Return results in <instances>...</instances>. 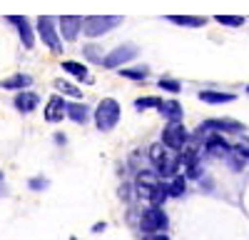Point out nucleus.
I'll return each instance as SVG.
<instances>
[{
    "label": "nucleus",
    "mask_w": 249,
    "mask_h": 240,
    "mask_svg": "<svg viewBox=\"0 0 249 240\" xmlns=\"http://www.w3.org/2000/svg\"><path fill=\"white\" fill-rule=\"evenodd\" d=\"M62 70L70 73V75L77 78V80H88V68L80 65V63H75V60H65V63H62Z\"/></svg>",
    "instance_id": "nucleus-20"
},
{
    "label": "nucleus",
    "mask_w": 249,
    "mask_h": 240,
    "mask_svg": "<svg viewBox=\"0 0 249 240\" xmlns=\"http://www.w3.org/2000/svg\"><path fill=\"white\" fill-rule=\"evenodd\" d=\"M72 240H80V238H72Z\"/></svg>",
    "instance_id": "nucleus-31"
},
{
    "label": "nucleus",
    "mask_w": 249,
    "mask_h": 240,
    "mask_svg": "<svg viewBox=\"0 0 249 240\" xmlns=\"http://www.w3.org/2000/svg\"><path fill=\"white\" fill-rule=\"evenodd\" d=\"M65 115H68V103L60 95H53L45 105V120L48 123H60Z\"/></svg>",
    "instance_id": "nucleus-9"
},
{
    "label": "nucleus",
    "mask_w": 249,
    "mask_h": 240,
    "mask_svg": "<svg viewBox=\"0 0 249 240\" xmlns=\"http://www.w3.org/2000/svg\"><path fill=\"white\" fill-rule=\"evenodd\" d=\"M120 23H122L120 15H90V18H85V25H82V30H85L90 38H97V35L110 33V30L117 28Z\"/></svg>",
    "instance_id": "nucleus-3"
},
{
    "label": "nucleus",
    "mask_w": 249,
    "mask_h": 240,
    "mask_svg": "<svg viewBox=\"0 0 249 240\" xmlns=\"http://www.w3.org/2000/svg\"><path fill=\"white\" fill-rule=\"evenodd\" d=\"M162 143L172 148V150H182L187 145V130L182 125V120H170L162 130Z\"/></svg>",
    "instance_id": "nucleus-4"
},
{
    "label": "nucleus",
    "mask_w": 249,
    "mask_h": 240,
    "mask_svg": "<svg viewBox=\"0 0 249 240\" xmlns=\"http://www.w3.org/2000/svg\"><path fill=\"white\" fill-rule=\"evenodd\" d=\"M37 33L43 38V43L53 50V53H62V43H60V35L55 30V20L48 15H40L37 18Z\"/></svg>",
    "instance_id": "nucleus-5"
},
{
    "label": "nucleus",
    "mask_w": 249,
    "mask_h": 240,
    "mask_svg": "<svg viewBox=\"0 0 249 240\" xmlns=\"http://www.w3.org/2000/svg\"><path fill=\"white\" fill-rule=\"evenodd\" d=\"M120 120V103L115 98L100 100V105L95 108V125L100 130H112Z\"/></svg>",
    "instance_id": "nucleus-2"
},
{
    "label": "nucleus",
    "mask_w": 249,
    "mask_h": 240,
    "mask_svg": "<svg viewBox=\"0 0 249 240\" xmlns=\"http://www.w3.org/2000/svg\"><path fill=\"white\" fill-rule=\"evenodd\" d=\"M68 118L72 120V123H77V125H85L88 120H90V108L88 105H82V103H72V105H68Z\"/></svg>",
    "instance_id": "nucleus-16"
},
{
    "label": "nucleus",
    "mask_w": 249,
    "mask_h": 240,
    "mask_svg": "<svg viewBox=\"0 0 249 240\" xmlns=\"http://www.w3.org/2000/svg\"><path fill=\"white\" fill-rule=\"evenodd\" d=\"M179 150H172L164 143H155L150 148V158H152V168L160 178H175L179 165H182V158L177 155Z\"/></svg>",
    "instance_id": "nucleus-1"
},
{
    "label": "nucleus",
    "mask_w": 249,
    "mask_h": 240,
    "mask_svg": "<svg viewBox=\"0 0 249 240\" xmlns=\"http://www.w3.org/2000/svg\"><path fill=\"white\" fill-rule=\"evenodd\" d=\"M167 193H170L172 198H179V195L184 193V178H182V175L170 178V183H167Z\"/></svg>",
    "instance_id": "nucleus-22"
},
{
    "label": "nucleus",
    "mask_w": 249,
    "mask_h": 240,
    "mask_svg": "<svg viewBox=\"0 0 249 240\" xmlns=\"http://www.w3.org/2000/svg\"><path fill=\"white\" fill-rule=\"evenodd\" d=\"M140 228L144 233H160V230L167 228V215H164V210L160 205H152V208H147V210L142 213Z\"/></svg>",
    "instance_id": "nucleus-6"
},
{
    "label": "nucleus",
    "mask_w": 249,
    "mask_h": 240,
    "mask_svg": "<svg viewBox=\"0 0 249 240\" xmlns=\"http://www.w3.org/2000/svg\"><path fill=\"white\" fill-rule=\"evenodd\" d=\"M247 160H249V148L242 143V145H234L230 150V155H227V163H230L232 170H242L247 165Z\"/></svg>",
    "instance_id": "nucleus-12"
},
{
    "label": "nucleus",
    "mask_w": 249,
    "mask_h": 240,
    "mask_svg": "<svg viewBox=\"0 0 249 240\" xmlns=\"http://www.w3.org/2000/svg\"><path fill=\"white\" fill-rule=\"evenodd\" d=\"M204 150L210 153V155H214V158H227L230 155V150H232V145H227V140L222 138V135H210L204 140Z\"/></svg>",
    "instance_id": "nucleus-10"
},
{
    "label": "nucleus",
    "mask_w": 249,
    "mask_h": 240,
    "mask_svg": "<svg viewBox=\"0 0 249 240\" xmlns=\"http://www.w3.org/2000/svg\"><path fill=\"white\" fill-rule=\"evenodd\" d=\"M167 198H170V193H167V183H157V185L150 190V195H147V200H150L152 205H162Z\"/></svg>",
    "instance_id": "nucleus-19"
},
{
    "label": "nucleus",
    "mask_w": 249,
    "mask_h": 240,
    "mask_svg": "<svg viewBox=\"0 0 249 240\" xmlns=\"http://www.w3.org/2000/svg\"><path fill=\"white\" fill-rule=\"evenodd\" d=\"M55 90L57 93H62V95H70V98H82V90L80 88H75V85H70L68 80H55Z\"/></svg>",
    "instance_id": "nucleus-21"
},
{
    "label": "nucleus",
    "mask_w": 249,
    "mask_h": 240,
    "mask_svg": "<svg viewBox=\"0 0 249 240\" xmlns=\"http://www.w3.org/2000/svg\"><path fill=\"white\" fill-rule=\"evenodd\" d=\"M144 240H170V238H167V235H162V233H150Z\"/></svg>",
    "instance_id": "nucleus-29"
},
{
    "label": "nucleus",
    "mask_w": 249,
    "mask_h": 240,
    "mask_svg": "<svg viewBox=\"0 0 249 240\" xmlns=\"http://www.w3.org/2000/svg\"><path fill=\"white\" fill-rule=\"evenodd\" d=\"M57 23H60L62 38H65L68 43H75V38L80 35L82 25H85V18H80V15H60Z\"/></svg>",
    "instance_id": "nucleus-8"
},
{
    "label": "nucleus",
    "mask_w": 249,
    "mask_h": 240,
    "mask_svg": "<svg viewBox=\"0 0 249 240\" xmlns=\"http://www.w3.org/2000/svg\"><path fill=\"white\" fill-rule=\"evenodd\" d=\"M170 23L175 25H182V28H202L207 25V18H199V15H167Z\"/></svg>",
    "instance_id": "nucleus-13"
},
{
    "label": "nucleus",
    "mask_w": 249,
    "mask_h": 240,
    "mask_svg": "<svg viewBox=\"0 0 249 240\" xmlns=\"http://www.w3.org/2000/svg\"><path fill=\"white\" fill-rule=\"evenodd\" d=\"M28 85H33V78L25 75V73H18V75H13V78H8V80L0 83L3 90H20V88H28Z\"/></svg>",
    "instance_id": "nucleus-15"
},
{
    "label": "nucleus",
    "mask_w": 249,
    "mask_h": 240,
    "mask_svg": "<svg viewBox=\"0 0 249 240\" xmlns=\"http://www.w3.org/2000/svg\"><path fill=\"white\" fill-rule=\"evenodd\" d=\"M137 48L135 45H117L110 55H105V68H117V65H124V63H130V60L137 58Z\"/></svg>",
    "instance_id": "nucleus-7"
},
{
    "label": "nucleus",
    "mask_w": 249,
    "mask_h": 240,
    "mask_svg": "<svg viewBox=\"0 0 249 240\" xmlns=\"http://www.w3.org/2000/svg\"><path fill=\"white\" fill-rule=\"evenodd\" d=\"M160 88L172 90V93H179V90H182V85L177 83V80H170V78H162V80H160Z\"/></svg>",
    "instance_id": "nucleus-27"
},
{
    "label": "nucleus",
    "mask_w": 249,
    "mask_h": 240,
    "mask_svg": "<svg viewBox=\"0 0 249 240\" xmlns=\"http://www.w3.org/2000/svg\"><path fill=\"white\" fill-rule=\"evenodd\" d=\"M8 23H13L18 28L20 38H23V45L25 48H33V28L28 23V18H23V15H8Z\"/></svg>",
    "instance_id": "nucleus-11"
},
{
    "label": "nucleus",
    "mask_w": 249,
    "mask_h": 240,
    "mask_svg": "<svg viewBox=\"0 0 249 240\" xmlns=\"http://www.w3.org/2000/svg\"><path fill=\"white\" fill-rule=\"evenodd\" d=\"M30 188L33 190H43V188H48V180L45 178H33L30 180Z\"/></svg>",
    "instance_id": "nucleus-28"
},
{
    "label": "nucleus",
    "mask_w": 249,
    "mask_h": 240,
    "mask_svg": "<svg viewBox=\"0 0 249 240\" xmlns=\"http://www.w3.org/2000/svg\"><path fill=\"white\" fill-rule=\"evenodd\" d=\"M247 93H249V85H247Z\"/></svg>",
    "instance_id": "nucleus-30"
},
{
    "label": "nucleus",
    "mask_w": 249,
    "mask_h": 240,
    "mask_svg": "<svg viewBox=\"0 0 249 240\" xmlns=\"http://www.w3.org/2000/svg\"><path fill=\"white\" fill-rule=\"evenodd\" d=\"M85 55H88V60H95V63H105V55H102V50L97 48V45H85Z\"/></svg>",
    "instance_id": "nucleus-26"
},
{
    "label": "nucleus",
    "mask_w": 249,
    "mask_h": 240,
    "mask_svg": "<svg viewBox=\"0 0 249 240\" xmlns=\"http://www.w3.org/2000/svg\"><path fill=\"white\" fill-rule=\"evenodd\" d=\"M219 25H227V28H239V25H244V18L242 15H217L214 18Z\"/></svg>",
    "instance_id": "nucleus-23"
},
{
    "label": "nucleus",
    "mask_w": 249,
    "mask_h": 240,
    "mask_svg": "<svg viewBox=\"0 0 249 240\" xmlns=\"http://www.w3.org/2000/svg\"><path fill=\"white\" fill-rule=\"evenodd\" d=\"M199 100H204V103H212V105H219V103H232V100H234V93L202 90V93H199Z\"/></svg>",
    "instance_id": "nucleus-17"
},
{
    "label": "nucleus",
    "mask_w": 249,
    "mask_h": 240,
    "mask_svg": "<svg viewBox=\"0 0 249 240\" xmlns=\"http://www.w3.org/2000/svg\"><path fill=\"white\" fill-rule=\"evenodd\" d=\"M122 75L124 78H132V80H144V78L150 75V70L147 68H124Z\"/></svg>",
    "instance_id": "nucleus-25"
},
{
    "label": "nucleus",
    "mask_w": 249,
    "mask_h": 240,
    "mask_svg": "<svg viewBox=\"0 0 249 240\" xmlns=\"http://www.w3.org/2000/svg\"><path fill=\"white\" fill-rule=\"evenodd\" d=\"M164 118H170V120H182V108L177 100H162V105L157 108Z\"/></svg>",
    "instance_id": "nucleus-18"
},
{
    "label": "nucleus",
    "mask_w": 249,
    "mask_h": 240,
    "mask_svg": "<svg viewBox=\"0 0 249 240\" xmlns=\"http://www.w3.org/2000/svg\"><path fill=\"white\" fill-rule=\"evenodd\" d=\"M160 105H162V100H160V98H140V100H135V108H137V110L160 108Z\"/></svg>",
    "instance_id": "nucleus-24"
},
{
    "label": "nucleus",
    "mask_w": 249,
    "mask_h": 240,
    "mask_svg": "<svg viewBox=\"0 0 249 240\" xmlns=\"http://www.w3.org/2000/svg\"><path fill=\"white\" fill-rule=\"evenodd\" d=\"M37 103H40L37 93H20V95L15 98V108H18L20 113H30V110H35Z\"/></svg>",
    "instance_id": "nucleus-14"
}]
</instances>
